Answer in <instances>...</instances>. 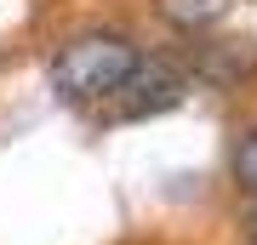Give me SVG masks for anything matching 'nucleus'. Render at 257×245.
<instances>
[{
  "mask_svg": "<svg viewBox=\"0 0 257 245\" xmlns=\"http://www.w3.org/2000/svg\"><path fill=\"white\" fill-rule=\"evenodd\" d=\"M143 52L114 29H92V35H74L52 63V86L63 103H114V91L138 74Z\"/></svg>",
  "mask_w": 257,
  "mask_h": 245,
  "instance_id": "1",
  "label": "nucleus"
},
{
  "mask_svg": "<svg viewBox=\"0 0 257 245\" xmlns=\"http://www.w3.org/2000/svg\"><path fill=\"white\" fill-rule=\"evenodd\" d=\"M160 12L177 29H206V23H217L229 12V0H160Z\"/></svg>",
  "mask_w": 257,
  "mask_h": 245,
  "instance_id": "2",
  "label": "nucleus"
},
{
  "mask_svg": "<svg viewBox=\"0 0 257 245\" xmlns=\"http://www.w3.org/2000/svg\"><path fill=\"white\" fill-rule=\"evenodd\" d=\"M229 165H234V182L257 200V126L234 137V160H229Z\"/></svg>",
  "mask_w": 257,
  "mask_h": 245,
  "instance_id": "3",
  "label": "nucleus"
},
{
  "mask_svg": "<svg viewBox=\"0 0 257 245\" xmlns=\"http://www.w3.org/2000/svg\"><path fill=\"white\" fill-rule=\"evenodd\" d=\"M246 245H257V211H251V228H246Z\"/></svg>",
  "mask_w": 257,
  "mask_h": 245,
  "instance_id": "4",
  "label": "nucleus"
}]
</instances>
